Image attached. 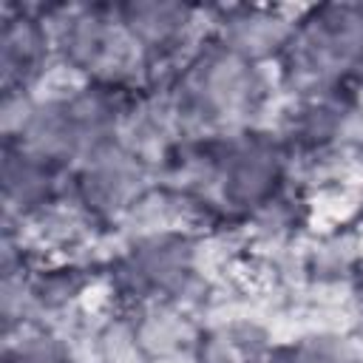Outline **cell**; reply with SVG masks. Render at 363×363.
I'll return each instance as SVG.
<instances>
[{"label":"cell","instance_id":"cell-1","mask_svg":"<svg viewBox=\"0 0 363 363\" xmlns=\"http://www.w3.org/2000/svg\"><path fill=\"white\" fill-rule=\"evenodd\" d=\"M45 54V34L28 17H6L3 26V82L6 91H23V82L37 71Z\"/></svg>","mask_w":363,"mask_h":363},{"label":"cell","instance_id":"cell-2","mask_svg":"<svg viewBox=\"0 0 363 363\" xmlns=\"http://www.w3.org/2000/svg\"><path fill=\"white\" fill-rule=\"evenodd\" d=\"M6 363H65V357L54 346L43 340H31V343H20L17 349H11Z\"/></svg>","mask_w":363,"mask_h":363}]
</instances>
